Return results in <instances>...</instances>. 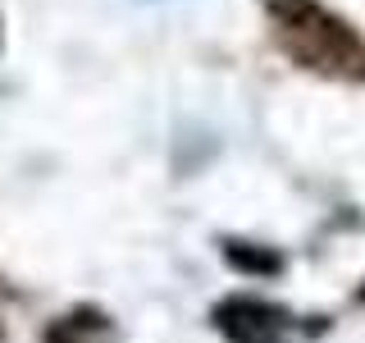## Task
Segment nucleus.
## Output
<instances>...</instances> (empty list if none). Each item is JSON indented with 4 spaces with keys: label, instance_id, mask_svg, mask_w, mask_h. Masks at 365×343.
Listing matches in <instances>:
<instances>
[{
    "label": "nucleus",
    "instance_id": "f257e3e1",
    "mask_svg": "<svg viewBox=\"0 0 365 343\" xmlns=\"http://www.w3.org/2000/svg\"><path fill=\"white\" fill-rule=\"evenodd\" d=\"M220 329L233 343H279L283 320H279V312H269L260 302H228L220 312Z\"/></svg>",
    "mask_w": 365,
    "mask_h": 343
}]
</instances>
